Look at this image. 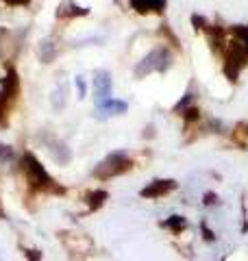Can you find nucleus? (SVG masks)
<instances>
[{
  "label": "nucleus",
  "mask_w": 248,
  "mask_h": 261,
  "mask_svg": "<svg viewBox=\"0 0 248 261\" xmlns=\"http://www.w3.org/2000/svg\"><path fill=\"white\" fill-rule=\"evenodd\" d=\"M222 57H225V61H222L225 74L235 83L242 68L248 65V24L233 27L229 31V39H225Z\"/></svg>",
  "instance_id": "1"
},
{
  "label": "nucleus",
  "mask_w": 248,
  "mask_h": 261,
  "mask_svg": "<svg viewBox=\"0 0 248 261\" xmlns=\"http://www.w3.org/2000/svg\"><path fill=\"white\" fill-rule=\"evenodd\" d=\"M22 170L27 176V183L31 185L33 192H41V194H65V187H61L55 178L46 172V168L39 163V159L33 152H24L22 154Z\"/></svg>",
  "instance_id": "2"
},
{
  "label": "nucleus",
  "mask_w": 248,
  "mask_h": 261,
  "mask_svg": "<svg viewBox=\"0 0 248 261\" xmlns=\"http://www.w3.org/2000/svg\"><path fill=\"white\" fill-rule=\"evenodd\" d=\"M131 168H133V159H131L124 150H115V152L107 154V157L94 168V176L98 181H109L113 176L129 172Z\"/></svg>",
  "instance_id": "3"
},
{
  "label": "nucleus",
  "mask_w": 248,
  "mask_h": 261,
  "mask_svg": "<svg viewBox=\"0 0 248 261\" xmlns=\"http://www.w3.org/2000/svg\"><path fill=\"white\" fill-rule=\"evenodd\" d=\"M18 94H20V79L15 68L11 65V68H7L5 79L0 81V126H7V122H9L11 105L18 98Z\"/></svg>",
  "instance_id": "4"
},
{
  "label": "nucleus",
  "mask_w": 248,
  "mask_h": 261,
  "mask_svg": "<svg viewBox=\"0 0 248 261\" xmlns=\"http://www.w3.org/2000/svg\"><path fill=\"white\" fill-rule=\"evenodd\" d=\"M170 63H172V55H170L168 48H155V50H151L135 65V76L142 79V76L153 74V72L163 74V72L170 68Z\"/></svg>",
  "instance_id": "5"
},
{
  "label": "nucleus",
  "mask_w": 248,
  "mask_h": 261,
  "mask_svg": "<svg viewBox=\"0 0 248 261\" xmlns=\"http://www.w3.org/2000/svg\"><path fill=\"white\" fill-rule=\"evenodd\" d=\"M111 74L107 70H98L94 74V94H96V107H101L107 100H111Z\"/></svg>",
  "instance_id": "6"
},
{
  "label": "nucleus",
  "mask_w": 248,
  "mask_h": 261,
  "mask_svg": "<svg viewBox=\"0 0 248 261\" xmlns=\"http://www.w3.org/2000/svg\"><path fill=\"white\" fill-rule=\"evenodd\" d=\"M172 190H177V181L175 178H157L151 185H146L139 196L142 198H151V200H157V198H163L165 194H170Z\"/></svg>",
  "instance_id": "7"
},
{
  "label": "nucleus",
  "mask_w": 248,
  "mask_h": 261,
  "mask_svg": "<svg viewBox=\"0 0 248 261\" xmlns=\"http://www.w3.org/2000/svg\"><path fill=\"white\" fill-rule=\"evenodd\" d=\"M89 9L87 7H81L77 5L74 0H63L59 5V9H57V18L59 20H72V18H81V15H87Z\"/></svg>",
  "instance_id": "8"
},
{
  "label": "nucleus",
  "mask_w": 248,
  "mask_h": 261,
  "mask_svg": "<svg viewBox=\"0 0 248 261\" xmlns=\"http://www.w3.org/2000/svg\"><path fill=\"white\" fill-rule=\"evenodd\" d=\"M165 0H131V9L137 11V13H163L165 9Z\"/></svg>",
  "instance_id": "9"
},
{
  "label": "nucleus",
  "mask_w": 248,
  "mask_h": 261,
  "mask_svg": "<svg viewBox=\"0 0 248 261\" xmlns=\"http://www.w3.org/2000/svg\"><path fill=\"white\" fill-rule=\"evenodd\" d=\"M129 109V105L124 102V100H107L105 105H101V107H96V116L98 118H111V116H122V113H127Z\"/></svg>",
  "instance_id": "10"
},
{
  "label": "nucleus",
  "mask_w": 248,
  "mask_h": 261,
  "mask_svg": "<svg viewBox=\"0 0 248 261\" xmlns=\"http://www.w3.org/2000/svg\"><path fill=\"white\" fill-rule=\"evenodd\" d=\"M161 226L163 228H170V231H175V233H181L183 228H187V220L183 216H170L168 220H163Z\"/></svg>",
  "instance_id": "11"
},
{
  "label": "nucleus",
  "mask_w": 248,
  "mask_h": 261,
  "mask_svg": "<svg viewBox=\"0 0 248 261\" xmlns=\"http://www.w3.org/2000/svg\"><path fill=\"white\" fill-rule=\"evenodd\" d=\"M85 200L89 202V211H96L98 207H103V205H105L107 192H103V190H94V192H89V194L85 196Z\"/></svg>",
  "instance_id": "12"
},
{
  "label": "nucleus",
  "mask_w": 248,
  "mask_h": 261,
  "mask_svg": "<svg viewBox=\"0 0 248 261\" xmlns=\"http://www.w3.org/2000/svg\"><path fill=\"white\" fill-rule=\"evenodd\" d=\"M39 57H41V61H46V63H51L55 59V46H53V42H41Z\"/></svg>",
  "instance_id": "13"
},
{
  "label": "nucleus",
  "mask_w": 248,
  "mask_h": 261,
  "mask_svg": "<svg viewBox=\"0 0 248 261\" xmlns=\"http://www.w3.org/2000/svg\"><path fill=\"white\" fill-rule=\"evenodd\" d=\"M192 98H194V96H192V92H187V94H185L183 98H181V102H179L177 107H175V113H181V111H183V107L187 109V105L192 102Z\"/></svg>",
  "instance_id": "14"
},
{
  "label": "nucleus",
  "mask_w": 248,
  "mask_h": 261,
  "mask_svg": "<svg viewBox=\"0 0 248 261\" xmlns=\"http://www.w3.org/2000/svg\"><path fill=\"white\" fill-rule=\"evenodd\" d=\"M77 92H79V98H85L87 94V83L83 76H77Z\"/></svg>",
  "instance_id": "15"
},
{
  "label": "nucleus",
  "mask_w": 248,
  "mask_h": 261,
  "mask_svg": "<svg viewBox=\"0 0 248 261\" xmlns=\"http://www.w3.org/2000/svg\"><path fill=\"white\" fill-rule=\"evenodd\" d=\"M201 228H203V233H205V240H207V242H216V233H213L205 222H201Z\"/></svg>",
  "instance_id": "16"
},
{
  "label": "nucleus",
  "mask_w": 248,
  "mask_h": 261,
  "mask_svg": "<svg viewBox=\"0 0 248 261\" xmlns=\"http://www.w3.org/2000/svg\"><path fill=\"white\" fill-rule=\"evenodd\" d=\"M24 255H27V261H41V252L39 250H33V248L29 250L27 248L24 250Z\"/></svg>",
  "instance_id": "17"
},
{
  "label": "nucleus",
  "mask_w": 248,
  "mask_h": 261,
  "mask_svg": "<svg viewBox=\"0 0 248 261\" xmlns=\"http://www.w3.org/2000/svg\"><path fill=\"white\" fill-rule=\"evenodd\" d=\"M205 205H218V196L213 192H207L205 194Z\"/></svg>",
  "instance_id": "18"
},
{
  "label": "nucleus",
  "mask_w": 248,
  "mask_h": 261,
  "mask_svg": "<svg viewBox=\"0 0 248 261\" xmlns=\"http://www.w3.org/2000/svg\"><path fill=\"white\" fill-rule=\"evenodd\" d=\"M3 3H7V5H29L31 0H3Z\"/></svg>",
  "instance_id": "19"
},
{
  "label": "nucleus",
  "mask_w": 248,
  "mask_h": 261,
  "mask_svg": "<svg viewBox=\"0 0 248 261\" xmlns=\"http://www.w3.org/2000/svg\"><path fill=\"white\" fill-rule=\"evenodd\" d=\"M0 216H3V209H0Z\"/></svg>",
  "instance_id": "20"
}]
</instances>
